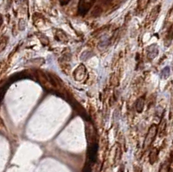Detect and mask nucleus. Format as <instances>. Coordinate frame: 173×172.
Instances as JSON below:
<instances>
[{"label":"nucleus","instance_id":"5","mask_svg":"<svg viewBox=\"0 0 173 172\" xmlns=\"http://www.w3.org/2000/svg\"><path fill=\"white\" fill-rule=\"evenodd\" d=\"M2 24H3V16L1 14H0V27H1Z\"/></svg>","mask_w":173,"mask_h":172},{"label":"nucleus","instance_id":"4","mask_svg":"<svg viewBox=\"0 0 173 172\" xmlns=\"http://www.w3.org/2000/svg\"><path fill=\"white\" fill-rule=\"evenodd\" d=\"M70 0H60V3L62 5H66L67 4H69V2Z\"/></svg>","mask_w":173,"mask_h":172},{"label":"nucleus","instance_id":"2","mask_svg":"<svg viewBox=\"0 0 173 172\" xmlns=\"http://www.w3.org/2000/svg\"><path fill=\"white\" fill-rule=\"evenodd\" d=\"M8 43V38L5 36H3L2 38H0V52H2L3 50L5 49Z\"/></svg>","mask_w":173,"mask_h":172},{"label":"nucleus","instance_id":"3","mask_svg":"<svg viewBox=\"0 0 173 172\" xmlns=\"http://www.w3.org/2000/svg\"><path fill=\"white\" fill-rule=\"evenodd\" d=\"M144 99H143V98L139 99V100H138V102H137V106H136V107H137V111H138V112H142V110H143L144 106Z\"/></svg>","mask_w":173,"mask_h":172},{"label":"nucleus","instance_id":"1","mask_svg":"<svg viewBox=\"0 0 173 172\" xmlns=\"http://www.w3.org/2000/svg\"><path fill=\"white\" fill-rule=\"evenodd\" d=\"M157 131H158L157 125H152L146 134V140H144V147H149V146L152 145V142L155 139L156 135H157Z\"/></svg>","mask_w":173,"mask_h":172}]
</instances>
